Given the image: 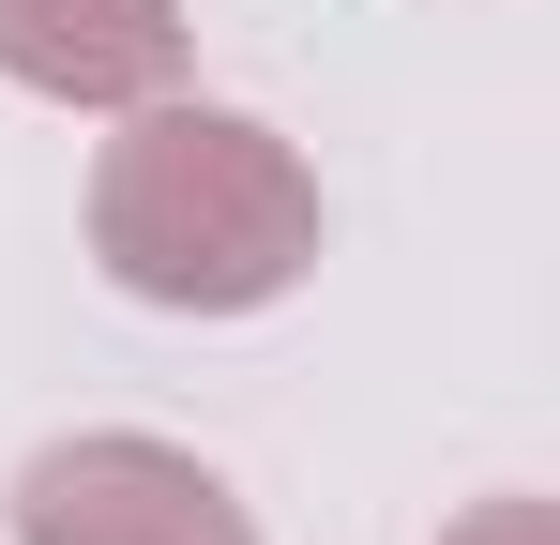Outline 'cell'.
<instances>
[{"label":"cell","instance_id":"6da1fadb","mask_svg":"<svg viewBox=\"0 0 560 545\" xmlns=\"http://www.w3.org/2000/svg\"><path fill=\"white\" fill-rule=\"evenodd\" d=\"M318 167L273 121L152 91L121 106V137L92 152V272L152 318H258L318 272Z\"/></svg>","mask_w":560,"mask_h":545},{"label":"cell","instance_id":"7a4b0ae2","mask_svg":"<svg viewBox=\"0 0 560 545\" xmlns=\"http://www.w3.org/2000/svg\"><path fill=\"white\" fill-rule=\"evenodd\" d=\"M0 531L15 545H258V515L212 454L152 440V425H77V440L15 454Z\"/></svg>","mask_w":560,"mask_h":545},{"label":"cell","instance_id":"3957f363","mask_svg":"<svg viewBox=\"0 0 560 545\" xmlns=\"http://www.w3.org/2000/svg\"><path fill=\"white\" fill-rule=\"evenodd\" d=\"M197 15L183 0H0V77L77 106V121H121L152 91H183Z\"/></svg>","mask_w":560,"mask_h":545},{"label":"cell","instance_id":"277c9868","mask_svg":"<svg viewBox=\"0 0 560 545\" xmlns=\"http://www.w3.org/2000/svg\"><path fill=\"white\" fill-rule=\"evenodd\" d=\"M440 545H560V500H530V485H500V500H469Z\"/></svg>","mask_w":560,"mask_h":545}]
</instances>
